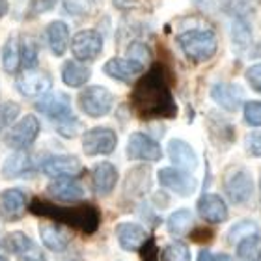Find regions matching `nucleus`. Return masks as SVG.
Returning <instances> with one entry per match:
<instances>
[{
  "label": "nucleus",
  "mask_w": 261,
  "mask_h": 261,
  "mask_svg": "<svg viewBox=\"0 0 261 261\" xmlns=\"http://www.w3.org/2000/svg\"><path fill=\"white\" fill-rule=\"evenodd\" d=\"M2 65L8 73H15L21 65V45L15 36H10L2 47Z\"/></svg>",
  "instance_id": "nucleus-27"
},
{
  "label": "nucleus",
  "mask_w": 261,
  "mask_h": 261,
  "mask_svg": "<svg viewBox=\"0 0 261 261\" xmlns=\"http://www.w3.org/2000/svg\"><path fill=\"white\" fill-rule=\"evenodd\" d=\"M6 11H8V2H6V0H0V17L4 15Z\"/></svg>",
  "instance_id": "nucleus-45"
},
{
  "label": "nucleus",
  "mask_w": 261,
  "mask_h": 261,
  "mask_svg": "<svg viewBox=\"0 0 261 261\" xmlns=\"http://www.w3.org/2000/svg\"><path fill=\"white\" fill-rule=\"evenodd\" d=\"M226 192L233 203H246L254 192V179L248 170L239 168L233 170L226 177Z\"/></svg>",
  "instance_id": "nucleus-10"
},
{
  "label": "nucleus",
  "mask_w": 261,
  "mask_h": 261,
  "mask_svg": "<svg viewBox=\"0 0 261 261\" xmlns=\"http://www.w3.org/2000/svg\"><path fill=\"white\" fill-rule=\"evenodd\" d=\"M129 58H133V60H138V62H144L149 58V50L144 47L142 43H133L129 47Z\"/></svg>",
  "instance_id": "nucleus-41"
},
{
  "label": "nucleus",
  "mask_w": 261,
  "mask_h": 261,
  "mask_svg": "<svg viewBox=\"0 0 261 261\" xmlns=\"http://www.w3.org/2000/svg\"><path fill=\"white\" fill-rule=\"evenodd\" d=\"M198 261H231V259L226 254H213L209 250H201L200 256H198Z\"/></svg>",
  "instance_id": "nucleus-42"
},
{
  "label": "nucleus",
  "mask_w": 261,
  "mask_h": 261,
  "mask_svg": "<svg viewBox=\"0 0 261 261\" xmlns=\"http://www.w3.org/2000/svg\"><path fill=\"white\" fill-rule=\"evenodd\" d=\"M231 39H233L235 47H239V49H245V47L250 45L252 41L250 28H248V24L243 19H237L233 22V27H231Z\"/></svg>",
  "instance_id": "nucleus-32"
},
{
  "label": "nucleus",
  "mask_w": 261,
  "mask_h": 261,
  "mask_svg": "<svg viewBox=\"0 0 261 261\" xmlns=\"http://www.w3.org/2000/svg\"><path fill=\"white\" fill-rule=\"evenodd\" d=\"M19 116V105L17 103H2L0 105V133L8 125H11Z\"/></svg>",
  "instance_id": "nucleus-36"
},
{
  "label": "nucleus",
  "mask_w": 261,
  "mask_h": 261,
  "mask_svg": "<svg viewBox=\"0 0 261 261\" xmlns=\"http://www.w3.org/2000/svg\"><path fill=\"white\" fill-rule=\"evenodd\" d=\"M256 231H257L256 222H252V220H243V222L235 224L233 228L229 229L228 241L229 243H239L243 237H246V235H250V233H256Z\"/></svg>",
  "instance_id": "nucleus-34"
},
{
  "label": "nucleus",
  "mask_w": 261,
  "mask_h": 261,
  "mask_svg": "<svg viewBox=\"0 0 261 261\" xmlns=\"http://www.w3.org/2000/svg\"><path fill=\"white\" fill-rule=\"evenodd\" d=\"M159 183L163 187H166L168 191L183 196V198L191 196L196 191V179L189 172H185V170L181 168L159 170Z\"/></svg>",
  "instance_id": "nucleus-9"
},
{
  "label": "nucleus",
  "mask_w": 261,
  "mask_h": 261,
  "mask_svg": "<svg viewBox=\"0 0 261 261\" xmlns=\"http://www.w3.org/2000/svg\"><path fill=\"white\" fill-rule=\"evenodd\" d=\"M118 146V136L109 127H95L84 133L82 136V149L86 155H110Z\"/></svg>",
  "instance_id": "nucleus-5"
},
{
  "label": "nucleus",
  "mask_w": 261,
  "mask_h": 261,
  "mask_svg": "<svg viewBox=\"0 0 261 261\" xmlns=\"http://www.w3.org/2000/svg\"><path fill=\"white\" fill-rule=\"evenodd\" d=\"M130 105L138 118L155 120V118H174L177 114V105L170 92L166 71L163 65H153L140 81L136 82Z\"/></svg>",
  "instance_id": "nucleus-1"
},
{
  "label": "nucleus",
  "mask_w": 261,
  "mask_h": 261,
  "mask_svg": "<svg viewBox=\"0 0 261 261\" xmlns=\"http://www.w3.org/2000/svg\"><path fill=\"white\" fill-rule=\"evenodd\" d=\"M6 250L11 252V254H19L22 256L24 252H28L34 246L32 239L24 235L22 231H13V233H8V237L4 239Z\"/></svg>",
  "instance_id": "nucleus-31"
},
{
  "label": "nucleus",
  "mask_w": 261,
  "mask_h": 261,
  "mask_svg": "<svg viewBox=\"0 0 261 261\" xmlns=\"http://www.w3.org/2000/svg\"><path fill=\"white\" fill-rule=\"evenodd\" d=\"M21 64L24 65V69H34L38 65V47L30 39H24V43L21 45Z\"/></svg>",
  "instance_id": "nucleus-35"
},
{
  "label": "nucleus",
  "mask_w": 261,
  "mask_h": 261,
  "mask_svg": "<svg viewBox=\"0 0 261 261\" xmlns=\"http://www.w3.org/2000/svg\"><path fill=\"white\" fill-rule=\"evenodd\" d=\"M39 135V121L36 116L28 114L19 120L6 136V144L11 149H24L32 144Z\"/></svg>",
  "instance_id": "nucleus-6"
},
{
  "label": "nucleus",
  "mask_w": 261,
  "mask_h": 261,
  "mask_svg": "<svg viewBox=\"0 0 261 261\" xmlns=\"http://www.w3.org/2000/svg\"><path fill=\"white\" fill-rule=\"evenodd\" d=\"M259 4V0H229L228 11L231 15H246L254 11V8Z\"/></svg>",
  "instance_id": "nucleus-38"
},
{
  "label": "nucleus",
  "mask_w": 261,
  "mask_h": 261,
  "mask_svg": "<svg viewBox=\"0 0 261 261\" xmlns=\"http://www.w3.org/2000/svg\"><path fill=\"white\" fill-rule=\"evenodd\" d=\"M144 246H146V250H144V261H157V248H155V245H151V243H144Z\"/></svg>",
  "instance_id": "nucleus-44"
},
{
  "label": "nucleus",
  "mask_w": 261,
  "mask_h": 261,
  "mask_svg": "<svg viewBox=\"0 0 261 261\" xmlns=\"http://www.w3.org/2000/svg\"><path fill=\"white\" fill-rule=\"evenodd\" d=\"M105 73L116 81H123L130 82L133 79L142 75L144 71V64L138 60H133V58H112L105 64Z\"/></svg>",
  "instance_id": "nucleus-15"
},
{
  "label": "nucleus",
  "mask_w": 261,
  "mask_h": 261,
  "mask_svg": "<svg viewBox=\"0 0 261 261\" xmlns=\"http://www.w3.org/2000/svg\"><path fill=\"white\" fill-rule=\"evenodd\" d=\"M245 120L248 125L261 127V101H248L245 105Z\"/></svg>",
  "instance_id": "nucleus-37"
},
{
  "label": "nucleus",
  "mask_w": 261,
  "mask_h": 261,
  "mask_svg": "<svg viewBox=\"0 0 261 261\" xmlns=\"http://www.w3.org/2000/svg\"><path fill=\"white\" fill-rule=\"evenodd\" d=\"M30 211L34 215H43V217L53 218L56 222L81 229L84 233H93L99 228V220H101L97 207L90 205V203H81L75 207H60L36 198L30 203Z\"/></svg>",
  "instance_id": "nucleus-2"
},
{
  "label": "nucleus",
  "mask_w": 261,
  "mask_h": 261,
  "mask_svg": "<svg viewBox=\"0 0 261 261\" xmlns=\"http://www.w3.org/2000/svg\"><path fill=\"white\" fill-rule=\"evenodd\" d=\"M191 248L183 243H174L168 245L163 252L164 261H191Z\"/></svg>",
  "instance_id": "nucleus-33"
},
{
  "label": "nucleus",
  "mask_w": 261,
  "mask_h": 261,
  "mask_svg": "<svg viewBox=\"0 0 261 261\" xmlns=\"http://www.w3.org/2000/svg\"><path fill=\"white\" fill-rule=\"evenodd\" d=\"M237 261H261V237L257 233H250L237 243L235 252Z\"/></svg>",
  "instance_id": "nucleus-26"
},
{
  "label": "nucleus",
  "mask_w": 261,
  "mask_h": 261,
  "mask_svg": "<svg viewBox=\"0 0 261 261\" xmlns=\"http://www.w3.org/2000/svg\"><path fill=\"white\" fill-rule=\"evenodd\" d=\"M259 194H261V179H259Z\"/></svg>",
  "instance_id": "nucleus-47"
},
{
  "label": "nucleus",
  "mask_w": 261,
  "mask_h": 261,
  "mask_svg": "<svg viewBox=\"0 0 261 261\" xmlns=\"http://www.w3.org/2000/svg\"><path fill=\"white\" fill-rule=\"evenodd\" d=\"M166 224H168V231L172 235H185V233H189V229L192 228L194 217H192V213L189 211V209H179V211H175L170 215Z\"/></svg>",
  "instance_id": "nucleus-28"
},
{
  "label": "nucleus",
  "mask_w": 261,
  "mask_h": 261,
  "mask_svg": "<svg viewBox=\"0 0 261 261\" xmlns=\"http://www.w3.org/2000/svg\"><path fill=\"white\" fill-rule=\"evenodd\" d=\"M179 47L191 60L205 62L217 53V36L211 30H187L177 36Z\"/></svg>",
  "instance_id": "nucleus-3"
},
{
  "label": "nucleus",
  "mask_w": 261,
  "mask_h": 261,
  "mask_svg": "<svg viewBox=\"0 0 261 261\" xmlns=\"http://www.w3.org/2000/svg\"><path fill=\"white\" fill-rule=\"evenodd\" d=\"M0 207L8 218H21L27 211V194L21 189H8L0 194Z\"/></svg>",
  "instance_id": "nucleus-21"
},
{
  "label": "nucleus",
  "mask_w": 261,
  "mask_h": 261,
  "mask_svg": "<svg viewBox=\"0 0 261 261\" xmlns=\"http://www.w3.org/2000/svg\"><path fill=\"white\" fill-rule=\"evenodd\" d=\"M127 155L133 161H159L163 157V149L151 136L133 133L127 142Z\"/></svg>",
  "instance_id": "nucleus-11"
},
{
  "label": "nucleus",
  "mask_w": 261,
  "mask_h": 261,
  "mask_svg": "<svg viewBox=\"0 0 261 261\" xmlns=\"http://www.w3.org/2000/svg\"><path fill=\"white\" fill-rule=\"evenodd\" d=\"M140 183L142 185L149 187V170H147L146 166H138V168H135L133 172H130L129 177H127V183H125V191L135 196L144 194L146 191L140 187Z\"/></svg>",
  "instance_id": "nucleus-30"
},
{
  "label": "nucleus",
  "mask_w": 261,
  "mask_h": 261,
  "mask_svg": "<svg viewBox=\"0 0 261 261\" xmlns=\"http://www.w3.org/2000/svg\"><path fill=\"white\" fill-rule=\"evenodd\" d=\"M50 76L45 71L24 69L21 75L17 76V90L24 97H38L50 90Z\"/></svg>",
  "instance_id": "nucleus-12"
},
{
  "label": "nucleus",
  "mask_w": 261,
  "mask_h": 261,
  "mask_svg": "<svg viewBox=\"0 0 261 261\" xmlns=\"http://www.w3.org/2000/svg\"><path fill=\"white\" fill-rule=\"evenodd\" d=\"M65 11L71 15L84 17V15H93L101 6V0H62Z\"/></svg>",
  "instance_id": "nucleus-29"
},
{
  "label": "nucleus",
  "mask_w": 261,
  "mask_h": 261,
  "mask_svg": "<svg viewBox=\"0 0 261 261\" xmlns=\"http://www.w3.org/2000/svg\"><path fill=\"white\" fill-rule=\"evenodd\" d=\"M39 237H41V243L53 252H64L69 246L67 233L55 224H41L39 226Z\"/></svg>",
  "instance_id": "nucleus-22"
},
{
  "label": "nucleus",
  "mask_w": 261,
  "mask_h": 261,
  "mask_svg": "<svg viewBox=\"0 0 261 261\" xmlns=\"http://www.w3.org/2000/svg\"><path fill=\"white\" fill-rule=\"evenodd\" d=\"M198 213L203 220L211 224H220L228 218V205L217 194H203L198 200Z\"/></svg>",
  "instance_id": "nucleus-16"
},
{
  "label": "nucleus",
  "mask_w": 261,
  "mask_h": 261,
  "mask_svg": "<svg viewBox=\"0 0 261 261\" xmlns=\"http://www.w3.org/2000/svg\"><path fill=\"white\" fill-rule=\"evenodd\" d=\"M116 237L123 250L135 252L140 250L144 243L147 241V231L142 228L140 224L135 222H121L116 228Z\"/></svg>",
  "instance_id": "nucleus-14"
},
{
  "label": "nucleus",
  "mask_w": 261,
  "mask_h": 261,
  "mask_svg": "<svg viewBox=\"0 0 261 261\" xmlns=\"http://www.w3.org/2000/svg\"><path fill=\"white\" fill-rule=\"evenodd\" d=\"M32 163H30V157L22 149H17V153L10 155L6 159L4 166H2V177L4 179H13V177H19V175L27 174L30 170Z\"/></svg>",
  "instance_id": "nucleus-25"
},
{
  "label": "nucleus",
  "mask_w": 261,
  "mask_h": 261,
  "mask_svg": "<svg viewBox=\"0 0 261 261\" xmlns=\"http://www.w3.org/2000/svg\"><path fill=\"white\" fill-rule=\"evenodd\" d=\"M0 261H8V259H6V257H0Z\"/></svg>",
  "instance_id": "nucleus-46"
},
{
  "label": "nucleus",
  "mask_w": 261,
  "mask_h": 261,
  "mask_svg": "<svg viewBox=\"0 0 261 261\" xmlns=\"http://www.w3.org/2000/svg\"><path fill=\"white\" fill-rule=\"evenodd\" d=\"M47 41H49L50 50L56 56L64 55L65 49H67V43H69V28H67V24L62 21L50 22L47 27Z\"/></svg>",
  "instance_id": "nucleus-23"
},
{
  "label": "nucleus",
  "mask_w": 261,
  "mask_h": 261,
  "mask_svg": "<svg viewBox=\"0 0 261 261\" xmlns=\"http://www.w3.org/2000/svg\"><path fill=\"white\" fill-rule=\"evenodd\" d=\"M246 151L254 157H261V130H254L246 136Z\"/></svg>",
  "instance_id": "nucleus-39"
},
{
  "label": "nucleus",
  "mask_w": 261,
  "mask_h": 261,
  "mask_svg": "<svg viewBox=\"0 0 261 261\" xmlns=\"http://www.w3.org/2000/svg\"><path fill=\"white\" fill-rule=\"evenodd\" d=\"M246 81H248V84H250L256 92L261 93V64L248 67V71H246Z\"/></svg>",
  "instance_id": "nucleus-40"
},
{
  "label": "nucleus",
  "mask_w": 261,
  "mask_h": 261,
  "mask_svg": "<svg viewBox=\"0 0 261 261\" xmlns=\"http://www.w3.org/2000/svg\"><path fill=\"white\" fill-rule=\"evenodd\" d=\"M36 109L45 114L50 120L62 121L71 120L73 118V110H71V99L65 93H43V97L36 103Z\"/></svg>",
  "instance_id": "nucleus-7"
},
{
  "label": "nucleus",
  "mask_w": 261,
  "mask_h": 261,
  "mask_svg": "<svg viewBox=\"0 0 261 261\" xmlns=\"http://www.w3.org/2000/svg\"><path fill=\"white\" fill-rule=\"evenodd\" d=\"M114 103L112 93L103 86H90L79 95V107L90 118H103L110 112Z\"/></svg>",
  "instance_id": "nucleus-4"
},
{
  "label": "nucleus",
  "mask_w": 261,
  "mask_h": 261,
  "mask_svg": "<svg viewBox=\"0 0 261 261\" xmlns=\"http://www.w3.org/2000/svg\"><path fill=\"white\" fill-rule=\"evenodd\" d=\"M168 155L170 161L177 166V168L185 170V172H194L198 168V157H196L194 149H192L185 140L174 138L168 142Z\"/></svg>",
  "instance_id": "nucleus-17"
},
{
  "label": "nucleus",
  "mask_w": 261,
  "mask_h": 261,
  "mask_svg": "<svg viewBox=\"0 0 261 261\" xmlns=\"http://www.w3.org/2000/svg\"><path fill=\"white\" fill-rule=\"evenodd\" d=\"M116 183H118V170L114 164L110 163H99L93 168L92 174V185L93 191L99 196H107L114 191Z\"/></svg>",
  "instance_id": "nucleus-19"
},
{
  "label": "nucleus",
  "mask_w": 261,
  "mask_h": 261,
  "mask_svg": "<svg viewBox=\"0 0 261 261\" xmlns=\"http://www.w3.org/2000/svg\"><path fill=\"white\" fill-rule=\"evenodd\" d=\"M211 97L215 103H218L222 109L235 112L243 103V92L239 86L235 84H226V82H218L211 88Z\"/></svg>",
  "instance_id": "nucleus-18"
},
{
  "label": "nucleus",
  "mask_w": 261,
  "mask_h": 261,
  "mask_svg": "<svg viewBox=\"0 0 261 261\" xmlns=\"http://www.w3.org/2000/svg\"><path fill=\"white\" fill-rule=\"evenodd\" d=\"M21 261H47L43 256V252L39 250V248H36V246H32L28 252H24L21 256Z\"/></svg>",
  "instance_id": "nucleus-43"
},
{
  "label": "nucleus",
  "mask_w": 261,
  "mask_h": 261,
  "mask_svg": "<svg viewBox=\"0 0 261 261\" xmlns=\"http://www.w3.org/2000/svg\"><path fill=\"white\" fill-rule=\"evenodd\" d=\"M47 192L58 201H79L84 198V189L71 177H56L47 187Z\"/></svg>",
  "instance_id": "nucleus-20"
},
{
  "label": "nucleus",
  "mask_w": 261,
  "mask_h": 261,
  "mask_svg": "<svg viewBox=\"0 0 261 261\" xmlns=\"http://www.w3.org/2000/svg\"><path fill=\"white\" fill-rule=\"evenodd\" d=\"M71 50L76 60H93L103 50V38L95 30H82L73 36Z\"/></svg>",
  "instance_id": "nucleus-8"
},
{
  "label": "nucleus",
  "mask_w": 261,
  "mask_h": 261,
  "mask_svg": "<svg viewBox=\"0 0 261 261\" xmlns=\"http://www.w3.org/2000/svg\"><path fill=\"white\" fill-rule=\"evenodd\" d=\"M90 75L92 71L88 69L86 65H82L81 62H65L64 67H62V81L71 88H79L84 86L88 81H90Z\"/></svg>",
  "instance_id": "nucleus-24"
},
{
  "label": "nucleus",
  "mask_w": 261,
  "mask_h": 261,
  "mask_svg": "<svg viewBox=\"0 0 261 261\" xmlns=\"http://www.w3.org/2000/svg\"><path fill=\"white\" fill-rule=\"evenodd\" d=\"M81 161L73 155H55L41 164V172L49 177H75L81 174Z\"/></svg>",
  "instance_id": "nucleus-13"
}]
</instances>
